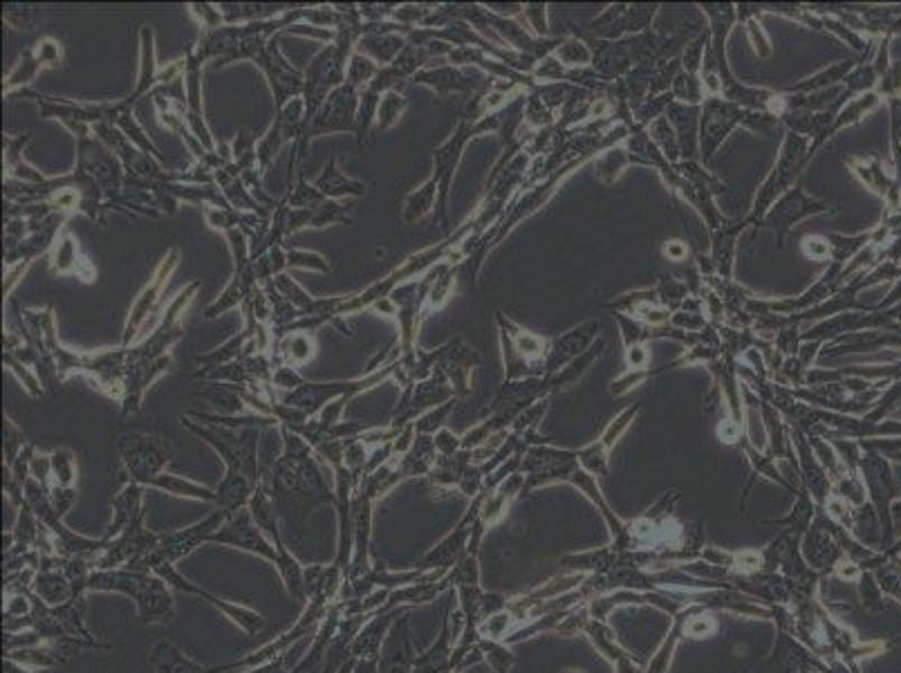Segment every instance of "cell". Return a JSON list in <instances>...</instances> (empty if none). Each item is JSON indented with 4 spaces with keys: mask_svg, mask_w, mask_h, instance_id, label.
<instances>
[{
    "mask_svg": "<svg viewBox=\"0 0 901 673\" xmlns=\"http://www.w3.org/2000/svg\"><path fill=\"white\" fill-rule=\"evenodd\" d=\"M209 543H213V546H227L234 550L249 552V555H256L269 561L272 566H276L278 561V550L272 539H269L252 521V514H249L247 507L231 516V519H227V523L209 539Z\"/></svg>",
    "mask_w": 901,
    "mask_h": 673,
    "instance_id": "8fae6325",
    "label": "cell"
},
{
    "mask_svg": "<svg viewBox=\"0 0 901 673\" xmlns=\"http://www.w3.org/2000/svg\"><path fill=\"white\" fill-rule=\"evenodd\" d=\"M173 371V355H164L157 359H128L126 364V391L124 400L119 402L124 416L137 413L142 409L144 395L151 389L155 380H160L164 373Z\"/></svg>",
    "mask_w": 901,
    "mask_h": 673,
    "instance_id": "4fadbf2b",
    "label": "cell"
},
{
    "mask_svg": "<svg viewBox=\"0 0 901 673\" xmlns=\"http://www.w3.org/2000/svg\"><path fill=\"white\" fill-rule=\"evenodd\" d=\"M749 36H751V43H754L756 52H760V54H763V57H767L769 45H767V39H765L763 30H760V25L756 21H749Z\"/></svg>",
    "mask_w": 901,
    "mask_h": 673,
    "instance_id": "f5cc1de1",
    "label": "cell"
},
{
    "mask_svg": "<svg viewBox=\"0 0 901 673\" xmlns=\"http://www.w3.org/2000/svg\"><path fill=\"white\" fill-rule=\"evenodd\" d=\"M32 265H34V261H21V263L7 265V270H5V285H3V297H5V299H9V294L14 292V288H16L18 283H21V279L27 274V270H30Z\"/></svg>",
    "mask_w": 901,
    "mask_h": 673,
    "instance_id": "816d5d0a",
    "label": "cell"
},
{
    "mask_svg": "<svg viewBox=\"0 0 901 673\" xmlns=\"http://www.w3.org/2000/svg\"><path fill=\"white\" fill-rule=\"evenodd\" d=\"M317 355V337L312 333H290L283 335L276 346L274 366H292L303 368L308 362H312Z\"/></svg>",
    "mask_w": 901,
    "mask_h": 673,
    "instance_id": "f546056e",
    "label": "cell"
},
{
    "mask_svg": "<svg viewBox=\"0 0 901 673\" xmlns=\"http://www.w3.org/2000/svg\"><path fill=\"white\" fill-rule=\"evenodd\" d=\"M189 14L202 25V32H213L225 27V12L218 5L209 3H191Z\"/></svg>",
    "mask_w": 901,
    "mask_h": 673,
    "instance_id": "7bdbcfd3",
    "label": "cell"
},
{
    "mask_svg": "<svg viewBox=\"0 0 901 673\" xmlns=\"http://www.w3.org/2000/svg\"><path fill=\"white\" fill-rule=\"evenodd\" d=\"M803 247H805V252L810 254L812 258H825V256L830 254V245L823 243L821 238H805Z\"/></svg>",
    "mask_w": 901,
    "mask_h": 673,
    "instance_id": "db71d44e",
    "label": "cell"
},
{
    "mask_svg": "<svg viewBox=\"0 0 901 673\" xmlns=\"http://www.w3.org/2000/svg\"><path fill=\"white\" fill-rule=\"evenodd\" d=\"M50 499L52 505L57 507L61 519L70 512V507L77 501V487H50Z\"/></svg>",
    "mask_w": 901,
    "mask_h": 673,
    "instance_id": "7dc6e473",
    "label": "cell"
},
{
    "mask_svg": "<svg viewBox=\"0 0 901 673\" xmlns=\"http://www.w3.org/2000/svg\"><path fill=\"white\" fill-rule=\"evenodd\" d=\"M559 57L568 66H581V63L590 61V52L585 50V45L579 41H568L559 48Z\"/></svg>",
    "mask_w": 901,
    "mask_h": 673,
    "instance_id": "c3c4849f",
    "label": "cell"
},
{
    "mask_svg": "<svg viewBox=\"0 0 901 673\" xmlns=\"http://www.w3.org/2000/svg\"><path fill=\"white\" fill-rule=\"evenodd\" d=\"M438 449H435V440L433 436H426V433H417L413 447L408 449V454L397 458V469L402 474L404 481L408 478H417V476H429L433 472L435 463H438Z\"/></svg>",
    "mask_w": 901,
    "mask_h": 673,
    "instance_id": "4316f807",
    "label": "cell"
},
{
    "mask_svg": "<svg viewBox=\"0 0 901 673\" xmlns=\"http://www.w3.org/2000/svg\"><path fill=\"white\" fill-rule=\"evenodd\" d=\"M449 400H455V391L453 386H449L447 375L438 368L429 380L417 382L411 389H404L393 418H390V427L402 431L406 424H413L424 413L440 407V404H447Z\"/></svg>",
    "mask_w": 901,
    "mask_h": 673,
    "instance_id": "ba28073f",
    "label": "cell"
},
{
    "mask_svg": "<svg viewBox=\"0 0 901 673\" xmlns=\"http://www.w3.org/2000/svg\"><path fill=\"white\" fill-rule=\"evenodd\" d=\"M317 191L325 200H343V198H361L366 193V184L359 180L348 178L346 173L339 169V158L332 155L330 162L325 164L323 173L312 182Z\"/></svg>",
    "mask_w": 901,
    "mask_h": 673,
    "instance_id": "d4e9b609",
    "label": "cell"
},
{
    "mask_svg": "<svg viewBox=\"0 0 901 673\" xmlns=\"http://www.w3.org/2000/svg\"><path fill=\"white\" fill-rule=\"evenodd\" d=\"M283 665H285V656L276 658L272 662H267V665H263V667L247 669V671H240V673H283Z\"/></svg>",
    "mask_w": 901,
    "mask_h": 673,
    "instance_id": "11a10c76",
    "label": "cell"
},
{
    "mask_svg": "<svg viewBox=\"0 0 901 673\" xmlns=\"http://www.w3.org/2000/svg\"><path fill=\"white\" fill-rule=\"evenodd\" d=\"M274 546L278 550V561H276V573L281 577V582L287 590L294 602L308 604V584H305V566L296 559L290 550H287L283 537L274 541Z\"/></svg>",
    "mask_w": 901,
    "mask_h": 673,
    "instance_id": "f1b7e54d",
    "label": "cell"
},
{
    "mask_svg": "<svg viewBox=\"0 0 901 673\" xmlns=\"http://www.w3.org/2000/svg\"><path fill=\"white\" fill-rule=\"evenodd\" d=\"M52 487H77V454L68 447L52 451Z\"/></svg>",
    "mask_w": 901,
    "mask_h": 673,
    "instance_id": "74e56055",
    "label": "cell"
},
{
    "mask_svg": "<svg viewBox=\"0 0 901 673\" xmlns=\"http://www.w3.org/2000/svg\"><path fill=\"white\" fill-rule=\"evenodd\" d=\"M646 359H648V355L644 353V348L633 346V348L628 350V362L633 364V371H637V368H642L646 364Z\"/></svg>",
    "mask_w": 901,
    "mask_h": 673,
    "instance_id": "9f6ffc18",
    "label": "cell"
},
{
    "mask_svg": "<svg viewBox=\"0 0 901 673\" xmlns=\"http://www.w3.org/2000/svg\"><path fill=\"white\" fill-rule=\"evenodd\" d=\"M32 50L36 54V59L41 61L43 70H57V68H61V63L65 59L63 45L57 39H52V36H43V39L36 41V45H34Z\"/></svg>",
    "mask_w": 901,
    "mask_h": 673,
    "instance_id": "ab89813d",
    "label": "cell"
},
{
    "mask_svg": "<svg viewBox=\"0 0 901 673\" xmlns=\"http://www.w3.org/2000/svg\"><path fill=\"white\" fill-rule=\"evenodd\" d=\"M408 608H390V611H379L375 615H368V620L361 624L359 633L350 644L348 658H355L359 662H377L382 658V649L386 644L388 633L393 631L395 622L399 617L406 615Z\"/></svg>",
    "mask_w": 901,
    "mask_h": 673,
    "instance_id": "5bb4252c",
    "label": "cell"
},
{
    "mask_svg": "<svg viewBox=\"0 0 901 673\" xmlns=\"http://www.w3.org/2000/svg\"><path fill=\"white\" fill-rule=\"evenodd\" d=\"M32 593L41 597L48 606H61L74 597V588L68 575L63 573V557H43L39 573L34 577Z\"/></svg>",
    "mask_w": 901,
    "mask_h": 673,
    "instance_id": "ac0fdd59",
    "label": "cell"
},
{
    "mask_svg": "<svg viewBox=\"0 0 901 673\" xmlns=\"http://www.w3.org/2000/svg\"><path fill=\"white\" fill-rule=\"evenodd\" d=\"M117 454L122 458L130 483L151 487L157 476L166 472L173 458V447L160 433L126 431L115 440Z\"/></svg>",
    "mask_w": 901,
    "mask_h": 673,
    "instance_id": "5b68a950",
    "label": "cell"
},
{
    "mask_svg": "<svg viewBox=\"0 0 901 673\" xmlns=\"http://www.w3.org/2000/svg\"><path fill=\"white\" fill-rule=\"evenodd\" d=\"M305 128V101L303 97L292 99L290 104H285L281 110H276L274 124L267 128L263 137H258L256 155H258V169L265 171L269 164L276 160V155L281 153L285 144L299 142L301 133Z\"/></svg>",
    "mask_w": 901,
    "mask_h": 673,
    "instance_id": "30bf717a",
    "label": "cell"
},
{
    "mask_svg": "<svg viewBox=\"0 0 901 673\" xmlns=\"http://www.w3.org/2000/svg\"><path fill=\"white\" fill-rule=\"evenodd\" d=\"M3 16L9 25L16 27V30H30V25L36 18V12L32 7H16V9L7 7Z\"/></svg>",
    "mask_w": 901,
    "mask_h": 673,
    "instance_id": "f907efd6",
    "label": "cell"
},
{
    "mask_svg": "<svg viewBox=\"0 0 901 673\" xmlns=\"http://www.w3.org/2000/svg\"><path fill=\"white\" fill-rule=\"evenodd\" d=\"M30 140H32V133H25L18 137H5V182L41 184L48 180L39 169H34L32 164L25 160L23 149Z\"/></svg>",
    "mask_w": 901,
    "mask_h": 673,
    "instance_id": "484cf974",
    "label": "cell"
},
{
    "mask_svg": "<svg viewBox=\"0 0 901 673\" xmlns=\"http://www.w3.org/2000/svg\"><path fill=\"white\" fill-rule=\"evenodd\" d=\"M455 400H458V398H455ZM455 400H449L447 404H440V407H435L429 413H424L422 418H417L413 422L415 431L417 433H426V436H435V433H438L440 429H444V420H447L449 413L453 411Z\"/></svg>",
    "mask_w": 901,
    "mask_h": 673,
    "instance_id": "b9f144b4",
    "label": "cell"
},
{
    "mask_svg": "<svg viewBox=\"0 0 901 673\" xmlns=\"http://www.w3.org/2000/svg\"><path fill=\"white\" fill-rule=\"evenodd\" d=\"M438 198H440V187L429 178L415 191L408 193L402 202V211H399V214H402L406 223H420V220H424L431 214L435 207V200Z\"/></svg>",
    "mask_w": 901,
    "mask_h": 673,
    "instance_id": "836d02e7",
    "label": "cell"
},
{
    "mask_svg": "<svg viewBox=\"0 0 901 673\" xmlns=\"http://www.w3.org/2000/svg\"><path fill=\"white\" fill-rule=\"evenodd\" d=\"M397 355L390 359L388 364H384L382 368H377V371L368 373L364 377H355V380L305 382L296 391L287 393L285 398H283V402L290 404V407H294V409H301L303 413H308L310 418H314L323 407H328L332 400L341 398V395H350V398H357V395H361V393H368V391L377 389V386H382V382L393 380Z\"/></svg>",
    "mask_w": 901,
    "mask_h": 673,
    "instance_id": "8992f818",
    "label": "cell"
},
{
    "mask_svg": "<svg viewBox=\"0 0 901 673\" xmlns=\"http://www.w3.org/2000/svg\"><path fill=\"white\" fill-rule=\"evenodd\" d=\"M359 104H361V92L357 88H352L350 84H343L337 90H332L330 97L325 99V104L319 108V113L314 115L310 122H305L301 140L294 144L290 169H301V162L305 160L308 146L317 140V137L334 135V133H355L357 135Z\"/></svg>",
    "mask_w": 901,
    "mask_h": 673,
    "instance_id": "277c9868",
    "label": "cell"
},
{
    "mask_svg": "<svg viewBox=\"0 0 901 673\" xmlns=\"http://www.w3.org/2000/svg\"><path fill=\"white\" fill-rule=\"evenodd\" d=\"M247 510H249V514H252V521L258 525L260 530H263L269 539H272V543L276 541V539H281V530H278V514H276V503H274V496L269 494V490L267 487L260 483L258 487H256V492H254V496H252V501H249V505H247Z\"/></svg>",
    "mask_w": 901,
    "mask_h": 673,
    "instance_id": "d6a6232c",
    "label": "cell"
},
{
    "mask_svg": "<svg viewBox=\"0 0 901 673\" xmlns=\"http://www.w3.org/2000/svg\"><path fill=\"white\" fill-rule=\"evenodd\" d=\"M151 573L160 577L162 582L169 584L171 590H178V593L200 597V599H204V602H209L213 608H218V611L225 615L231 624H236L240 631L249 635V638H254V635H258L265 629L263 613H258V611H254V608H249L245 604L229 602V599L213 595V593H209V590L200 588L198 584L189 582V579L180 573L178 566L169 564V561H160V559L153 561Z\"/></svg>",
    "mask_w": 901,
    "mask_h": 673,
    "instance_id": "52a82bcc",
    "label": "cell"
},
{
    "mask_svg": "<svg viewBox=\"0 0 901 673\" xmlns=\"http://www.w3.org/2000/svg\"><path fill=\"white\" fill-rule=\"evenodd\" d=\"M50 258V270L57 276H77L83 283H95L97 281V267L90 263L88 256H83L79 241L68 229V225L61 227V232L54 238V243L48 252Z\"/></svg>",
    "mask_w": 901,
    "mask_h": 673,
    "instance_id": "9a60e30c",
    "label": "cell"
},
{
    "mask_svg": "<svg viewBox=\"0 0 901 673\" xmlns=\"http://www.w3.org/2000/svg\"><path fill=\"white\" fill-rule=\"evenodd\" d=\"M227 519H231V516L227 512H222L220 507H216V510H213L209 516H204V519L198 523L160 534V546H157V552L151 559V566L155 559L169 561V564L178 566V561L189 557L193 550H198L200 546H204V543H209L213 534H216L222 525L227 523Z\"/></svg>",
    "mask_w": 901,
    "mask_h": 673,
    "instance_id": "9c48e42d",
    "label": "cell"
},
{
    "mask_svg": "<svg viewBox=\"0 0 901 673\" xmlns=\"http://www.w3.org/2000/svg\"><path fill=\"white\" fill-rule=\"evenodd\" d=\"M442 575H444V570H422V575L417 577L413 584L390 590V597L382 611H390V608H399V606L411 608L417 604L431 602V599L438 595L442 588H447V582H444Z\"/></svg>",
    "mask_w": 901,
    "mask_h": 673,
    "instance_id": "44dd1931",
    "label": "cell"
},
{
    "mask_svg": "<svg viewBox=\"0 0 901 673\" xmlns=\"http://www.w3.org/2000/svg\"><path fill=\"white\" fill-rule=\"evenodd\" d=\"M39 72H43L41 61L36 59V54H34L32 48L25 50L23 57L18 59V63L12 68V72H9V75L3 81V95L12 97V95H16V92H25L27 86H30L32 81L39 77Z\"/></svg>",
    "mask_w": 901,
    "mask_h": 673,
    "instance_id": "e575fe53",
    "label": "cell"
},
{
    "mask_svg": "<svg viewBox=\"0 0 901 673\" xmlns=\"http://www.w3.org/2000/svg\"><path fill=\"white\" fill-rule=\"evenodd\" d=\"M160 63H157V52H155V32L151 27H142L139 30V72H137V84L135 90L130 92L128 101L135 106V101L139 97L153 95V90L160 86L157 84V77H160Z\"/></svg>",
    "mask_w": 901,
    "mask_h": 673,
    "instance_id": "603a6c76",
    "label": "cell"
},
{
    "mask_svg": "<svg viewBox=\"0 0 901 673\" xmlns=\"http://www.w3.org/2000/svg\"><path fill=\"white\" fill-rule=\"evenodd\" d=\"M256 285H260V283L256 279V274H254V263L245 272H234L229 285L220 292V297L207 308V312H204V317L216 319L220 315H225L227 310H234L238 306H243V303L247 301V297H249V294H252V290L256 288Z\"/></svg>",
    "mask_w": 901,
    "mask_h": 673,
    "instance_id": "83f0119b",
    "label": "cell"
},
{
    "mask_svg": "<svg viewBox=\"0 0 901 673\" xmlns=\"http://www.w3.org/2000/svg\"><path fill=\"white\" fill-rule=\"evenodd\" d=\"M415 658L417 653L413 649V631L406 613L399 617L393 631L388 633L382 658L377 662V673H413Z\"/></svg>",
    "mask_w": 901,
    "mask_h": 673,
    "instance_id": "2e32d148",
    "label": "cell"
},
{
    "mask_svg": "<svg viewBox=\"0 0 901 673\" xmlns=\"http://www.w3.org/2000/svg\"><path fill=\"white\" fill-rule=\"evenodd\" d=\"M27 440L23 436V431L16 427V424L5 416V442H3V451H5V465L3 467H12L16 463V458L21 456V451L25 449Z\"/></svg>",
    "mask_w": 901,
    "mask_h": 673,
    "instance_id": "ee69618b",
    "label": "cell"
},
{
    "mask_svg": "<svg viewBox=\"0 0 901 673\" xmlns=\"http://www.w3.org/2000/svg\"><path fill=\"white\" fill-rule=\"evenodd\" d=\"M278 429L283 433V451L260 483L274 496L276 505L294 507L303 525L317 505H334V490L328 487L321 458L310 442L292 429Z\"/></svg>",
    "mask_w": 901,
    "mask_h": 673,
    "instance_id": "6da1fadb",
    "label": "cell"
},
{
    "mask_svg": "<svg viewBox=\"0 0 901 673\" xmlns=\"http://www.w3.org/2000/svg\"><path fill=\"white\" fill-rule=\"evenodd\" d=\"M379 70H382V66H379L377 61H373L370 57H366V54L355 50V54H352L350 63H348L346 84L357 88L359 92L366 90L370 84H373V79L379 75Z\"/></svg>",
    "mask_w": 901,
    "mask_h": 673,
    "instance_id": "f35d334b",
    "label": "cell"
},
{
    "mask_svg": "<svg viewBox=\"0 0 901 673\" xmlns=\"http://www.w3.org/2000/svg\"><path fill=\"white\" fill-rule=\"evenodd\" d=\"M408 108V99L399 90H388L377 106L375 115V131L386 133L390 128H395L402 119L404 110Z\"/></svg>",
    "mask_w": 901,
    "mask_h": 673,
    "instance_id": "d590c367",
    "label": "cell"
},
{
    "mask_svg": "<svg viewBox=\"0 0 901 673\" xmlns=\"http://www.w3.org/2000/svg\"><path fill=\"white\" fill-rule=\"evenodd\" d=\"M151 573L130 568H108V570H92L88 577V593H119L135 599L139 590L146 584Z\"/></svg>",
    "mask_w": 901,
    "mask_h": 673,
    "instance_id": "ffe728a7",
    "label": "cell"
},
{
    "mask_svg": "<svg viewBox=\"0 0 901 673\" xmlns=\"http://www.w3.org/2000/svg\"><path fill=\"white\" fill-rule=\"evenodd\" d=\"M32 593V590H30ZM30 593H16V595H5V606H3V615L12 617V620H18V617H30L34 611L32 604V595Z\"/></svg>",
    "mask_w": 901,
    "mask_h": 673,
    "instance_id": "f6af8a7d",
    "label": "cell"
},
{
    "mask_svg": "<svg viewBox=\"0 0 901 673\" xmlns=\"http://www.w3.org/2000/svg\"><path fill=\"white\" fill-rule=\"evenodd\" d=\"M433 440H435V449H438L440 456H453L462 449V438L455 436V433H451L447 427L435 433Z\"/></svg>",
    "mask_w": 901,
    "mask_h": 673,
    "instance_id": "681fc988",
    "label": "cell"
},
{
    "mask_svg": "<svg viewBox=\"0 0 901 673\" xmlns=\"http://www.w3.org/2000/svg\"><path fill=\"white\" fill-rule=\"evenodd\" d=\"M666 254L671 256L673 261H682V258L686 256V245L680 241H671L666 245Z\"/></svg>",
    "mask_w": 901,
    "mask_h": 673,
    "instance_id": "6f0895ef",
    "label": "cell"
},
{
    "mask_svg": "<svg viewBox=\"0 0 901 673\" xmlns=\"http://www.w3.org/2000/svg\"><path fill=\"white\" fill-rule=\"evenodd\" d=\"M151 487L153 490L171 494V496H175V499L202 501V503H211V505L218 503L216 490H211V487L202 485V483H195V481H191V478H182V476H175L169 472H162L160 476H157L151 483Z\"/></svg>",
    "mask_w": 901,
    "mask_h": 673,
    "instance_id": "1f68e13d",
    "label": "cell"
},
{
    "mask_svg": "<svg viewBox=\"0 0 901 673\" xmlns=\"http://www.w3.org/2000/svg\"><path fill=\"white\" fill-rule=\"evenodd\" d=\"M137 606V615L144 624H164L175 617V599L169 584L162 582L157 575H148L146 584L133 599Z\"/></svg>",
    "mask_w": 901,
    "mask_h": 673,
    "instance_id": "e0dca14e",
    "label": "cell"
},
{
    "mask_svg": "<svg viewBox=\"0 0 901 673\" xmlns=\"http://www.w3.org/2000/svg\"><path fill=\"white\" fill-rule=\"evenodd\" d=\"M30 478H34L36 483H41L45 490L50 492V487H52V456L50 454H39V451H34L32 463H30Z\"/></svg>",
    "mask_w": 901,
    "mask_h": 673,
    "instance_id": "bcb514c9",
    "label": "cell"
},
{
    "mask_svg": "<svg viewBox=\"0 0 901 673\" xmlns=\"http://www.w3.org/2000/svg\"><path fill=\"white\" fill-rule=\"evenodd\" d=\"M314 270V272H330L328 258L319 252L308 250H287V270Z\"/></svg>",
    "mask_w": 901,
    "mask_h": 673,
    "instance_id": "60d3db41",
    "label": "cell"
},
{
    "mask_svg": "<svg viewBox=\"0 0 901 673\" xmlns=\"http://www.w3.org/2000/svg\"><path fill=\"white\" fill-rule=\"evenodd\" d=\"M202 70H204V63L195 57L193 50H189L187 52V70H184V90H187V110H184V117H187V126L195 140H198L204 149H207V153H216L220 144L216 142V137L211 135L207 119H204Z\"/></svg>",
    "mask_w": 901,
    "mask_h": 673,
    "instance_id": "7c38bea8",
    "label": "cell"
},
{
    "mask_svg": "<svg viewBox=\"0 0 901 673\" xmlns=\"http://www.w3.org/2000/svg\"><path fill=\"white\" fill-rule=\"evenodd\" d=\"M65 656H68L65 644L43 642V644H36V647L7 651L5 660H12V662H16V665H21L30 671H39V669H50V667L61 665V662L68 660Z\"/></svg>",
    "mask_w": 901,
    "mask_h": 673,
    "instance_id": "4dcf8cb0",
    "label": "cell"
},
{
    "mask_svg": "<svg viewBox=\"0 0 901 673\" xmlns=\"http://www.w3.org/2000/svg\"><path fill=\"white\" fill-rule=\"evenodd\" d=\"M180 258H182L180 247H171V250L164 254L160 265L155 267L151 281L146 283V288L137 294L135 303L130 306V312H128L126 324H124V333H122V344L119 346L128 348V346L137 344L139 339L151 335L157 328V324H160V319L166 310V306L162 303L164 290L169 288L175 270L180 267Z\"/></svg>",
    "mask_w": 901,
    "mask_h": 673,
    "instance_id": "3957f363",
    "label": "cell"
},
{
    "mask_svg": "<svg viewBox=\"0 0 901 673\" xmlns=\"http://www.w3.org/2000/svg\"><path fill=\"white\" fill-rule=\"evenodd\" d=\"M415 84L429 86L440 99L451 95V92H467L471 95L476 90V81H471L467 72H462L458 66H442V68H422L413 77Z\"/></svg>",
    "mask_w": 901,
    "mask_h": 673,
    "instance_id": "cb8c5ba5",
    "label": "cell"
},
{
    "mask_svg": "<svg viewBox=\"0 0 901 673\" xmlns=\"http://www.w3.org/2000/svg\"><path fill=\"white\" fill-rule=\"evenodd\" d=\"M449 667V626L444 624L440 640L415 658L413 673H444Z\"/></svg>",
    "mask_w": 901,
    "mask_h": 673,
    "instance_id": "8d00e7d4",
    "label": "cell"
},
{
    "mask_svg": "<svg viewBox=\"0 0 901 673\" xmlns=\"http://www.w3.org/2000/svg\"><path fill=\"white\" fill-rule=\"evenodd\" d=\"M357 662H359V660H355V658H348V660L343 662V665L337 669V673H355Z\"/></svg>",
    "mask_w": 901,
    "mask_h": 673,
    "instance_id": "680465c9",
    "label": "cell"
},
{
    "mask_svg": "<svg viewBox=\"0 0 901 673\" xmlns=\"http://www.w3.org/2000/svg\"><path fill=\"white\" fill-rule=\"evenodd\" d=\"M137 523H144V485L128 483L115 494L113 521H110L104 539L106 541L115 539L124 530L133 528Z\"/></svg>",
    "mask_w": 901,
    "mask_h": 673,
    "instance_id": "d6986e66",
    "label": "cell"
},
{
    "mask_svg": "<svg viewBox=\"0 0 901 673\" xmlns=\"http://www.w3.org/2000/svg\"><path fill=\"white\" fill-rule=\"evenodd\" d=\"M182 424L220 456L222 463H225V478L249 481L254 485H260L263 481L256 454L260 429L218 427V424L193 422L189 416H182Z\"/></svg>",
    "mask_w": 901,
    "mask_h": 673,
    "instance_id": "7a4b0ae2",
    "label": "cell"
},
{
    "mask_svg": "<svg viewBox=\"0 0 901 673\" xmlns=\"http://www.w3.org/2000/svg\"><path fill=\"white\" fill-rule=\"evenodd\" d=\"M148 667L153 673H211V669L202 667L200 662H195L191 656H187L178 644L171 640H157L146 656Z\"/></svg>",
    "mask_w": 901,
    "mask_h": 673,
    "instance_id": "7402d4cb",
    "label": "cell"
}]
</instances>
